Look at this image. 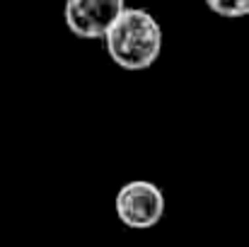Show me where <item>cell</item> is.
<instances>
[{"instance_id":"6da1fadb","label":"cell","mask_w":249,"mask_h":247,"mask_svg":"<svg viewBox=\"0 0 249 247\" xmlns=\"http://www.w3.org/2000/svg\"><path fill=\"white\" fill-rule=\"evenodd\" d=\"M162 41L160 22L143 7H126L104 39L109 58L124 71L150 68L162 54Z\"/></svg>"},{"instance_id":"3957f363","label":"cell","mask_w":249,"mask_h":247,"mask_svg":"<svg viewBox=\"0 0 249 247\" xmlns=\"http://www.w3.org/2000/svg\"><path fill=\"white\" fill-rule=\"evenodd\" d=\"M126 12V0H66V27L85 41L107 39L109 29Z\"/></svg>"},{"instance_id":"7a4b0ae2","label":"cell","mask_w":249,"mask_h":247,"mask_svg":"<svg viewBox=\"0 0 249 247\" xmlns=\"http://www.w3.org/2000/svg\"><path fill=\"white\" fill-rule=\"evenodd\" d=\"M114 211L121 226L131 230H148L155 228L165 216V194L155 182L133 179L116 191Z\"/></svg>"},{"instance_id":"277c9868","label":"cell","mask_w":249,"mask_h":247,"mask_svg":"<svg viewBox=\"0 0 249 247\" xmlns=\"http://www.w3.org/2000/svg\"><path fill=\"white\" fill-rule=\"evenodd\" d=\"M208 10L228 17V19H237V17H247L249 15V0H206Z\"/></svg>"}]
</instances>
